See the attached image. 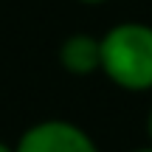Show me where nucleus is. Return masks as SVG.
I'll return each instance as SVG.
<instances>
[{
    "label": "nucleus",
    "instance_id": "nucleus-1",
    "mask_svg": "<svg viewBox=\"0 0 152 152\" xmlns=\"http://www.w3.org/2000/svg\"><path fill=\"white\" fill-rule=\"evenodd\" d=\"M102 71L124 90H152V26H113L102 37Z\"/></svg>",
    "mask_w": 152,
    "mask_h": 152
},
{
    "label": "nucleus",
    "instance_id": "nucleus-6",
    "mask_svg": "<svg viewBox=\"0 0 152 152\" xmlns=\"http://www.w3.org/2000/svg\"><path fill=\"white\" fill-rule=\"evenodd\" d=\"M82 3H104V0H82Z\"/></svg>",
    "mask_w": 152,
    "mask_h": 152
},
{
    "label": "nucleus",
    "instance_id": "nucleus-7",
    "mask_svg": "<svg viewBox=\"0 0 152 152\" xmlns=\"http://www.w3.org/2000/svg\"><path fill=\"white\" fill-rule=\"evenodd\" d=\"M135 152H152V149H135Z\"/></svg>",
    "mask_w": 152,
    "mask_h": 152
},
{
    "label": "nucleus",
    "instance_id": "nucleus-3",
    "mask_svg": "<svg viewBox=\"0 0 152 152\" xmlns=\"http://www.w3.org/2000/svg\"><path fill=\"white\" fill-rule=\"evenodd\" d=\"M59 62L68 73L73 76H87L102 68V39L90 34H73L62 42L59 48Z\"/></svg>",
    "mask_w": 152,
    "mask_h": 152
},
{
    "label": "nucleus",
    "instance_id": "nucleus-4",
    "mask_svg": "<svg viewBox=\"0 0 152 152\" xmlns=\"http://www.w3.org/2000/svg\"><path fill=\"white\" fill-rule=\"evenodd\" d=\"M147 132H149V141H152V110H149V118H147Z\"/></svg>",
    "mask_w": 152,
    "mask_h": 152
},
{
    "label": "nucleus",
    "instance_id": "nucleus-2",
    "mask_svg": "<svg viewBox=\"0 0 152 152\" xmlns=\"http://www.w3.org/2000/svg\"><path fill=\"white\" fill-rule=\"evenodd\" d=\"M14 152H99L93 138L71 121H39L23 132Z\"/></svg>",
    "mask_w": 152,
    "mask_h": 152
},
{
    "label": "nucleus",
    "instance_id": "nucleus-5",
    "mask_svg": "<svg viewBox=\"0 0 152 152\" xmlns=\"http://www.w3.org/2000/svg\"><path fill=\"white\" fill-rule=\"evenodd\" d=\"M0 152H14V149H9L6 144H0Z\"/></svg>",
    "mask_w": 152,
    "mask_h": 152
}]
</instances>
